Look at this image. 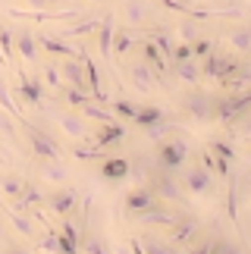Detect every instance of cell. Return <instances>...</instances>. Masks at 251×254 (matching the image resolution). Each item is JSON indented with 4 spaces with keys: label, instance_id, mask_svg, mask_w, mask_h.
<instances>
[{
    "label": "cell",
    "instance_id": "6da1fadb",
    "mask_svg": "<svg viewBox=\"0 0 251 254\" xmlns=\"http://www.w3.org/2000/svg\"><path fill=\"white\" fill-rule=\"evenodd\" d=\"M154 163L160 170H170V173H179L182 167L188 163V141L182 135H170V138L157 141V151H154Z\"/></svg>",
    "mask_w": 251,
    "mask_h": 254
},
{
    "label": "cell",
    "instance_id": "7a4b0ae2",
    "mask_svg": "<svg viewBox=\"0 0 251 254\" xmlns=\"http://www.w3.org/2000/svg\"><path fill=\"white\" fill-rule=\"evenodd\" d=\"M179 107L188 120L195 123H214V107H217V94L201 91L198 85H191V91H186L179 97Z\"/></svg>",
    "mask_w": 251,
    "mask_h": 254
},
{
    "label": "cell",
    "instance_id": "3957f363",
    "mask_svg": "<svg viewBox=\"0 0 251 254\" xmlns=\"http://www.w3.org/2000/svg\"><path fill=\"white\" fill-rule=\"evenodd\" d=\"M148 189L167 204H182L186 201V189H182V182L176 179V173H170V170L154 167L148 173Z\"/></svg>",
    "mask_w": 251,
    "mask_h": 254
},
{
    "label": "cell",
    "instance_id": "277c9868",
    "mask_svg": "<svg viewBox=\"0 0 251 254\" xmlns=\"http://www.w3.org/2000/svg\"><path fill=\"white\" fill-rule=\"evenodd\" d=\"M251 110V85H245L242 91H229L223 97H217V107H214V123H233L239 113Z\"/></svg>",
    "mask_w": 251,
    "mask_h": 254
},
{
    "label": "cell",
    "instance_id": "5b68a950",
    "mask_svg": "<svg viewBox=\"0 0 251 254\" xmlns=\"http://www.w3.org/2000/svg\"><path fill=\"white\" fill-rule=\"evenodd\" d=\"M182 189L195 198H204V194H214L217 191V182H214V173H210L204 163H191V167H182V176H179Z\"/></svg>",
    "mask_w": 251,
    "mask_h": 254
},
{
    "label": "cell",
    "instance_id": "8992f818",
    "mask_svg": "<svg viewBox=\"0 0 251 254\" xmlns=\"http://www.w3.org/2000/svg\"><path fill=\"white\" fill-rule=\"evenodd\" d=\"M129 82L135 91H141V94H154V88H167V82H163V75L154 72V66L151 63H144V60H135L129 63Z\"/></svg>",
    "mask_w": 251,
    "mask_h": 254
},
{
    "label": "cell",
    "instance_id": "52a82bcc",
    "mask_svg": "<svg viewBox=\"0 0 251 254\" xmlns=\"http://www.w3.org/2000/svg\"><path fill=\"white\" fill-rule=\"evenodd\" d=\"M22 132H25V138H28V148H32L38 157H60V144L54 141V135H47L44 129H38L35 123H22Z\"/></svg>",
    "mask_w": 251,
    "mask_h": 254
},
{
    "label": "cell",
    "instance_id": "ba28073f",
    "mask_svg": "<svg viewBox=\"0 0 251 254\" xmlns=\"http://www.w3.org/2000/svg\"><path fill=\"white\" fill-rule=\"evenodd\" d=\"M57 123H60V129L75 141H88L91 138V129H88V123H85V116L79 110H72V107L63 110V113H57Z\"/></svg>",
    "mask_w": 251,
    "mask_h": 254
},
{
    "label": "cell",
    "instance_id": "9c48e42d",
    "mask_svg": "<svg viewBox=\"0 0 251 254\" xmlns=\"http://www.w3.org/2000/svg\"><path fill=\"white\" fill-rule=\"evenodd\" d=\"M157 204H160V198L148 189V185H138V189H132L126 194V213H129V217H141L144 210L157 207Z\"/></svg>",
    "mask_w": 251,
    "mask_h": 254
},
{
    "label": "cell",
    "instance_id": "30bf717a",
    "mask_svg": "<svg viewBox=\"0 0 251 254\" xmlns=\"http://www.w3.org/2000/svg\"><path fill=\"white\" fill-rule=\"evenodd\" d=\"M60 75H63V82L66 85H72V88H82V91H88V79H85V63H82V57L75 54V57H63L60 63ZM91 94V91H88Z\"/></svg>",
    "mask_w": 251,
    "mask_h": 254
},
{
    "label": "cell",
    "instance_id": "8fae6325",
    "mask_svg": "<svg viewBox=\"0 0 251 254\" xmlns=\"http://www.w3.org/2000/svg\"><path fill=\"white\" fill-rule=\"evenodd\" d=\"M198 232H201V223L191 220V217H182L170 226V242L173 245H198Z\"/></svg>",
    "mask_w": 251,
    "mask_h": 254
},
{
    "label": "cell",
    "instance_id": "7c38bea8",
    "mask_svg": "<svg viewBox=\"0 0 251 254\" xmlns=\"http://www.w3.org/2000/svg\"><path fill=\"white\" fill-rule=\"evenodd\" d=\"M13 47H16V57L22 63H38V57H41V47H38V38L32 32H16L13 35Z\"/></svg>",
    "mask_w": 251,
    "mask_h": 254
},
{
    "label": "cell",
    "instance_id": "4fadbf2b",
    "mask_svg": "<svg viewBox=\"0 0 251 254\" xmlns=\"http://www.w3.org/2000/svg\"><path fill=\"white\" fill-rule=\"evenodd\" d=\"M47 207H51L54 213H60V217H69V213L79 207V191L75 189H60V191H54V194H47Z\"/></svg>",
    "mask_w": 251,
    "mask_h": 254
},
{
    "label": "cell",
    "instance_id": "5bb4252c",
    "mask_svg": "<svg viewBox=\"0 0 251 254\" xmlns=\"http://www.w3.org/2000/svg\"><path fill=\"white\" fill-rule=\"evenodd\" d=\"M123 19L129 22V28H144L151 22V3L148 0H126L123 3Z\"/></svg>",
    "mask_w": 251,
    "mask_h": 254
},
{
    "label": "cell",
    "instance_id": "9a60e30c",
    "mask_svg": "<svg viewBox=\"0 0 251 254\" xmlns=\"http://www.w3.org/2000/svg\"><path fill=\"white\" fill-rule=\"evenodd\" d=\"M38 176H41L44 182H54V185H63L69 179V170H66V163L60 157H38Z\"/></svg>",
    "mask_w": 251,
    "mask_h": 254
},
{
    "label": "cell",
    "instance_id": "2e32d148",
    "mask_svg": "<svg viewBox=\"0 0 251 254\" xmlns=\"http://www.w3.org/2000/svg\"><path fill=\"white\" fill-rule=\"evenodd\" d=\"M226 44L239 57H251V22H239L226 32Z\"/></svg>",
    "mask_w": 251,
    "mask_h": 254
},
{
    "label": "cell",
    "instance_id": "e0dca14e",
    "mask_svg": "<svg viewBox=\"0 0 251 254\" xmlns=\"http://www.w3.org/2000/svg\"><path fill=\"white\" fill-rule=\"evenodd\" d=\"M138 51H141V60L154 66V72L157 75H167V57L160 54V47L151 41V38H141L138 41Z\"/></svg>",
    "mask_w": 251,
    "mask_h": 254
},
{
    "label": "cell",
    "instance_id": "ac0fdd59",
    "mask_svg": "<svg viewBox=\"0 0 251 254\" xmlns=\"http://www.w3.org/2000/svg\"><path fill=\"white\" fill-rule=\"evenodd\" d=\"M123 135H126V126L120 123V120H113V123H104L101 126V132L94 135V148H110V144H117V141H123Z\"/></svg>",
    "mask_w": 251,
    "mask_h": 254
},
{
    "label": "cell",
    "instance_id": "d6986e66",
    "mask_svg": "<svg viewBox=\"0 0 251 254\" xmlns=\"http://www.w3.org/2000/svg\"><path fill=\"white\" fill-rule=\"evenodd\" d=\"M113 32H117L113 16H104L101 22H98V47H101L104 60H113Z\"/></svg>",
    "mask_w": 251,
    "mask_h": 254
},
{
    "label": "cell",
    "instance_id": "ffe728a7",
    "mask_svg": "<svg viewBox=\"0 0 251 254\" xmlns=\"http://www.w3.org/2000/svg\"><path fill=\"white\" fill-rule=\"evenodd\" d=\"M173 72H176V79L186 82V85H198L201 82V63L195 60V57H188V60H176V63H173Z\"/></svg>",
    "mask_w": 251,
    "mask_h": 254
},
{
    "label": "cell",
    "instance_id": "44dd1931",
    "mask_svg": "<svg viewBox=\"0 0 251 254\" xmlns=\"http://www.w3.org/2000/svg\"><path fill=\"white\" fill-rule=\"evenodd\" d=\"M138 28H120V32H113V57H126L129 51H135L138 47Z\"/></svg>",
    "mask_w": 251,
    "mask_h": 254
},
{
    "label": "cell",
    "instance_id": "7402d4cb",
    "mask_svg": "<svg viewBox=\"0 0 251 254\" xmlns=\"http://www.w3.org/2000/svg\"><path fill=\"white\" fill-rule=\"evenodd\" d=\"M101 176L110 182H120L129 176V160L126 157H101Z\"/></svg>",
    "mask_w": 251,
    "mask_h": 254
},
{
    "label": "cell",
    "instance_id": "603a6c76",
    "mask_svg": "<svg viewBox=\"0 0 251 254\" xmlns=\"http://www.w3.org/2000/svg\"><path fill=\"white\" fill-rule=\"evenodd\" d=\"M141 132L148 135V141H154V144H157V141H163V138H170V135H176L179 129H176V123H173V120H167V116H163V120L151 123L148 129H141Z\"/></svg>",
    "mask_w": 251,
    "mask_h": 254
},
{
    "label": "cell",
    "instance_id": "cb8c5ba5",
    "mask_svg": "<svg viewBox=\"0 0 251 254\" xmlns=\"http://www.w3.org/2000/svg\"><path fill=\"white\" fill-rule=\"evenodd\" d=\"M19 97H22L25 104H32V107H41V101H44L41 82H38V79H25V75H22V82H19Z\"/></svg>",
    "mask_w": 251,
    "mask_h": 254
},
{
    "label": "cell",
    "instance_id": "d4e9b609",
    "mask_svg": "<svg viewBox=\"0 0 251 254\" xmlns=\"http://www.w3.org/2000/svg\"><path fill=\"white\" fill-rule=\"evenodd\" d=\"M195 251H201V254H236L242 248H239L236 242H229V239H207V242H201Z\"/></svg>",
    "mask_w": 251,
    "mask_h": 254
},
{
    "label": "cell",
    "instance_id": "484cf974",
    "mask_svg": "<svg viewBox=\"0 0 251 254\" xmlns=\"http://www.w3.org/2000/svg\"><path fill=\"white\" fill-rule=\"evenodd\" d=\"M163 116H167V113H163L160 107H154V104H138V113H135V120H132V123L138 126V129H148L151 123L163 120Z\"/></svg>",
    "mask_w": 251,
    "mask_h": 254
},
{
    "label": "cell",
    "instance_id": "4316f807",
    "mask_svg": "<svg viewBox=\"0 0 251 254\" xmlns=\"http://www.w3.org/2000/svg\"><path fill=\"white\" fill-rule=\"evenodd\" d=\"M38 47H41V51H47L51 57H75V54H79L75 47H66L63 41H57V38H47V35H38Z\"/></svg>",
    "mask_w": 251,
    "mask_h": 254
},
{
    "label": "cell",
    "instance_id": "83f0119b",
    "mask_svg": "<svg viewBox=\"0 0 251 254\" xmlns=\"http://www.w3.org/2000/svg\"><path fill=\"white\" fill-rule=\"evenodd\" d=\"M57 91L63 94L66 107H72V110H79L82 104H88V101H91V94H88V91H82V88H72V85H66V82H63L60 88H57Z\"/></svg>",
    "mask_w": 251,
    "mask_h": 254
},
{
    "label": "cell",
    "instance_id": "f1b7e54d",
    "mask_svg": "<svg viewBox=\"0 0 251 254\" xmlns=\"http://www.w3.org/2000/svg\"><path fill=\"white\" fill-rule=\"evenodd\" d=\"M0 107H3V110L13 116L16 123H25V113H22V107H19L13 97H9V88H6V82L0 79Z\"/></svg>",
    "mask_w": 251,
    "mask_h": 254
},
{
    "label": "cell",
    "instance_id": "f546056e",
    "mask_svg": "<svg viewBox=\"0 0 251 254\" xmlns=\"http://www.w3.org/2000/svg\"><path fill=\"white\" fill-rule=\"evenodd\" d=\"M229 126H233V135H236L239 141H245V144H251V110H245V113H239V116H236V120L229 123Z\"/></svg>",
    "mask_w": 251,
    "mask_h": 254
},
{
    "label": "cell",
    "instance_id": "4dcf8cb0",
    "mask_svg": "<svg viewBox=\"0 0 251 254\" xmlns=\"http://www.w3.org/2000/svg\"><path fill=\"white\" fill-rule=\"evenodd\" d=\"M3 217L13 223V229L19 232V236L32 239L35 236V226H32V217H25V213H13V210H3Z\"/></svg>",
    "mask_w": 251,
    "mask_h": 254
},
{
    "label": "cell",
    "instance_id": "1f68e13d",
    "mask_svg": "<svg viewBox=\"0 0 251 254\" xmlns=\"http://www.w3.org/2000/svg\"><path fill=\"white\" fill-rule=\"evenodd\" d=\"M13 19H51V13L44 9H35V13H22V9H9ZM69 16H79V9H63V13H54V19H69Z\"/></svg>",
    "mask_w": 251,
    "mask_h": 254
},
{
    "label": "cell",
    "instance_id": "d6a6232c",
    "mask_svg": "<svg viewBox=\"0 0 251 254\" xmlns=\"http://www.w3.org/2000/svg\"><path fill=\"white\" fill-rule=\"evenodd\" d=\"M135 113H138V104L135 101H126V97H120V101H113V116H120V120L132 123Z\"/></svg>",
    "mask_w": 251,
    "mask_h": 254
},
{
    "label": "cell",
    "instance_id": "836d02e7",
    "mask_svg": "<svg viewBox=\"0 0 251 254\" xmlns=\"http://www.w3.org/2000/svg\"><path fill=\"white\" fill-rule=\"evenodd\" d=\"M0 132H3V138L6 141H13L16 148H19V135H16V126H13V116H9L3 107H0Z\"/></svg>",
    "mask_w": 251,
    "mask_h": 254
},
{
    "label": "cell",
    "instance_id": "e575fe53",
    "mask_svg": "<svg viewBox=\"0 0 251 254\" xmlns=\"http://www.w3.org/2000/svg\"><path fill=\"white\" fill-rule=\"evenodd\" d=\"M22 185H25V182L19 179V176H13V173H9V176H3V182H0V191H3L6 198H19Z\"/></svg>",
    "mask_w": 251,
    "mask_h": 254
},
{
    "label": "cell",
    "instance_id": "d590c367",
    "mask_svg": "<svg viewBox=\"0 0 251 254\" xmlns=\"http://www.w3.org/2000/svg\"><path fill=\"white\" fill-rule=\"evenodd\" d=\"M214 41H210V38H195V41H191V57H195V60H204V57L214 51Z\"/></svg>",
    "mask_w": 251,
    "mask_h": 254
},
{
    "label": "cell",
    "instance_id": "8d00e7d4",
    "mask_svg": "<svg viewBox=\"0 0 251 254\" xmlns=\"http://www.w3.org/2000/svg\"><path fill=\"white\" fill-rule=\"evenodd\" d=\"M0 54H3V60L9 63L16 57V47H13V35L6 32V28H0Z\"/></svg>",
    "mask_w": 251,
    "mask_h": 254
},
{
    "label": "cell",
    "instance_id": "74e56055",
    "mask_svg": "<svg viewBox=\"0 0 251 254\" xmlns=\"http://www.w3.org/2000/svg\"><path fill=\"white\" fill-rule=\"evenodd\" d=\"M195 38H201V28L195 25V22H188V19H186V22H179V41H195Z\"/></svg>",
    "mask_w": 251,
    "mask_h": 254
},
{
    "label": "cell",
    "instance_id": "f35d334b",
    "mask_svg": "<svg viewBox=\"0 0 251 254\" xmlns=\"http://www.w3.org/2000/svg\"><path fill=\"white\" fill-rule=\"evenodd\" d=\"M41 72H44V82L51 85V88H60L63 85V75H60V66H57V63H47Z\"/></svg>",
    "mask_w": 251,
    "mask_h": 254
},
{
    "label": "cell",
    "instance_id": "ab89813d",
    "mask_svg": "<svg viewBox=\"0 0 251 254\" xmlns=\"http://www.w3.org/2000/svg\"><path fill=\"white\" fill-rule=\"evenodd\" d=\"M138 245H144L141 251H151V254H167V251H173V242H157V239H144V242H138Z\"/></svg>",
    "mask_w": 251,
    "mask_h": 254
},
{
    "label": "cell",
    "instance_id": "60d3db41",
    "mask_svg": "<svg viewBox=\"0 0 251 254\" xmlns=\"http://www.w3.org/2000/svg\"><path fill=\"white\" fill-rule=\"evenodd\" d=\"M207 151H214L217 157H226V160H233V157H236L233 144H229V141H220V138H217V141H210V144H207Z\"/></svg>",
    "mask_w": 251,
    "mask_h": 254
},
{
    "label": "cell",
    "instance_id": "b9f144b4",
    "mask_svg": "<svg viewBox=\"0 0 251 254\" xmlns=\"http://www.w3.org/2000/svg\"><path fill=\"white\" fill-rule=\"evenodd\" d=\"M79 251L101 254V251H107V248H104V242H101V239H85V242H79Z\"/></svg>",
    "mask_w": 251,
    "mask_h": 254
},
{
    "label": "cell",
    "instance_id": "7bdbcfd3",
    "mask_svg": "<svg viewBox=\"0 0 251 254\" xmlns=\"http://www.w3.org/2000/svg\"><path fill=\"white\" fill-rule=\"evenodd\" d=\"M41 248H44V251H57V232H54V229L41 239Z\"/></svg>",
    "mask_w": 251,
    "mask_h": 254
},
{
    "label": "cell",
    "instance_id": "ee69618b",
    "mask_svg": "<svg viewBox=\"0 0 251 254\" xmlns=\"http://www.w3.org/2000/svg\"><path fill=\"white\" fill-rule=\"evenodd\" d=\"M63 236H66V239H72V242H79V229H75L72 223H63Z\"/></svg>",
    "mask_w": 251,
    "mask_h": 254
},
{
    "label": "cell",
    "instance_id": "f6af8a7d",
    "mask_svg": "<svg viewBox=\"0 0 251 254\" xmlns=\"http://www.w3.org/2000/svg\"><path fill=\"white\" fill-rule=\"evenodd\" d=\"M25 3L32 6V9H47V6H54L57 0H25Z\"/></svg>",
    "mask_w": 251,
    "mask_h": 254
},
{
    "label": "cell",
    "instance_id": "bcb514c9",
    "mask_svg": "<svg viewBox=\"0 0 251 254\" xmlns=\"http://www.w3.org/2000/svg\"><path fill=\"white\" fill-rule=\"evenodd\" d=\"M6 236V223H3V210H0V239Z\"/></svg>",
    "mask_w": 251,
    "mask_h": 254
},
{
    "label": "cell",
    "instance_id": "7dc6e473",
    "mask_svg": "<svg viewBox=\"0 0 251 254\" xmlns=\"http://www.w3.org/2000/svg\"><path fill=\"white\" fill-rule=\"evenodd\" d=\"M245 160H248V163H251V144H248V151H245Z\"/></svg>",
    "mask_w": 251,
    "mask_h": 254
},
{
    "label": "cell",
    "instance_id": "c3c4849f",
    "mask_svg": "<svg viewBox=\"0 0 251 254\" xmlns=\"http://www.w3.org/2000/svg\"><path fill=\"white\" fill-rule=\"evenodd\" d=\"M179 3H191V0H179Z\"/></svg>",
    "mask_w": 251,
    "mask_h": 254
},
{
    "label": "cell",
    "instance_id": "681fc988",
    "mask_svg": "<svg viewBox=\"0 0 251 254\" xmlns=\"http://www.w3.org/2000/svg\"><path fill=\"white\" fill-rule=\"evenodd\" d=\"M94 3H104V0H94Z\"/></svg>",
    "mask_w": 251,
    "mask_h": 254
}]
</instances>
